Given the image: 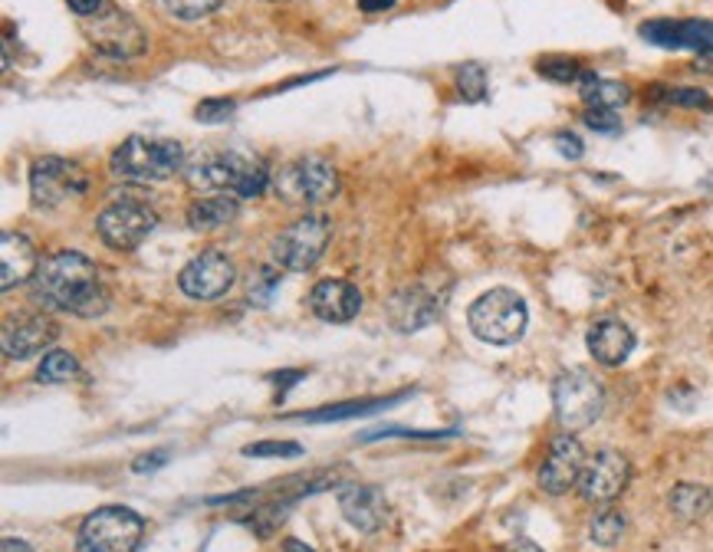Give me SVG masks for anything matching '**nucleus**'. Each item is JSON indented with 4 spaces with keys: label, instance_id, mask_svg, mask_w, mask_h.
<instances>
[{
    "label": "nucleus",
    "instance_id": "nucleus-22",
    "mask_svg": "<svg viewBox=\"0 0 713 552\" xmlns=\"http://www.w3.org/2000/svg\"><path fill=\"white\" fill-rule=\"evenodd\" d=\"M237 211H241L237 198H231V195H208V198H198L188 208V224H191V231H221V227H227L237 218Z\"/></svg>",
    "mask_w": 713,
    "mask_h": 552
},
{
    "label": "nucleus",
    "instance_id": "nucleus-5",
    "mask_svg": "<svg viewBox=\"0 0 713 552\" xmlns=\"http://www.w3.org/2000/svg\"><path fill=\"white\" fill-rule=\"evenodd\" d=\"M145 519L129 506H100L77 532V552H136Z\"/></svg>",
    "mask_w": 713,
    "mask_h": 552
},
{
    "label": "nucleus",
    "instance_id": "nucleus-30",
    "mask_svg": "<svg viewBox=\"0 0 713 552\" xmlns=\"http://www.w3.org/2000/svg\"><path fill=\"white\" fill-rule=\"evenodd\" d=\"M385 401H352V404H336L326 411H313V414H296V421H342V418H355L365 411H378Z\"/></svg>",
    "mask_w": 713,
    "mask_h": 552
},
{
    "label": "nucleus",
    "instance_id": "nucleus-21",
    "mask_svg": "<svg viewBox=\"0 0 713 552\" xmlns=\"http://www.w3.org/2000/svg\"><path fill=\"white\" fill-rule=\"evenodd\" d=\"M585 342H588V352L598 365L618 368L628 362V355L634 349V332L621 319H598V322H592Z\"/></svg>",
    "mask_w": 713,
    "mask_h": 552
},
{
    "label": "nucleus",
    "instance_id": "nucleus-32",
    "mask_svg": "<svg viewBox=\"0 0 713 552\" xmlns=\"http://www.w3.org/2000/svg\"><path fill=\"white\" fill-rule=\"evenodd\" d=\"M539 73L556 80V83H578V77L585 73L575 60H542L539 63Z\"/></svg>",
    "mask_w": 713,
    "mask_h": 552
},
{
    "label": "nucleus",
    "instance_id": "nucleus-20",
    "mask_svg": "<svg viewBox=\"0 0 713 552\" xmlns=\"http://www.w3.org/2000/svg\"><path fill=\"white\" fill-rule=\"evenodd\" d=\"M37 267H40V257L34 244L17 231H4V237H0V286H4V293L31 283Z\"/></svg>",
    "mask_w": 713,
    "mask_h": 552
},
{
    "label": "nucleus",
    "instance_id": "nucleus-31",
    "mask_svg": "<svg viewBox=\"0 0 713 552\" xmlns=\"http://www.w3.org/2000/svg\"><path fill=\"white\" fill-rule=\"evenodd\" d=\"M244 454L247 457H300L303 447L293 441H260V444H247Z\"/></svg>",
    "mask_w": 713,
    "mask_h": 552
},
{
    "label": "nucleus",
    "instance_id": "nucleus-33",
    "mask_svg": "<svg viewBox=\"0 0 713 552\" xmlns=\"http://www.w3.org/2000/svg\"><path fill=\"white\" fill-rule=\"evenodd\" d=\"M234 109H237L234 99H204V103L195 109V116H198V122L214 126V122H224L227 116H234Z\"/></svg>",
    "mask_w": 713,
    "mask_h": 552
},
{
    "label": "nucleus",
    "instance_id": "nucleus-1",
    "mask_svg": "<svg viewBox=\"0 0 713 552\" xmlns=\"http://www.w3.org/2000/svg\"><path fill=\"white\" fill-rule=\"evenodd\" d=\"M31 293L44 309L70 313L80 319H96L109 309V293L100 280V267L77 250H60L40 260L31 280Z\"/></svg>",
    "mask_w": 713,
    "mask_h": 552
},
{
    "label": "nucleus",
    "instance_id": "nucleus-35",
    "mask_svg": "<svg viewBox=\"0 0 713 552\" xmlns=\"http://www.w3.org/2000/svg\"><path fill=\"white\" fill-rule=\"evenodd\" d=\"M667 103H677V106H700V109L710 106V99H706L700 90H670Z\"/></svg>",
    "mask_w": 713,
    "mask_h": 552
},
{
    "label": "nucleus",
    "instance_id": "nucleus-29",
    "mask_svg": "<svg viewBox=\"0 0 713 552\" xmlns=\"http://www.w3.org/2000/svg\"><path fill=\"white\" fill-rule=\"evenodd\" d=\"M457 90H460V96L467 103H480L483 93H487V73H483V67H477V63L460 67L457 70Z\"/></svg>",
    "mask_w": 713,
    "mask_h": 552
},
{
    "label": "nucleus",
    "instance_id": "nucleus-37",
    "mask_svg": "<svg viewBox=\"0 0 713 552\" xmlns=\"http://www.w3.org/2000/svg\"><path fill=\"white\" fill-rule=\"evenodd\" d=\"M556 145H559V152H562L565 158H572V162L582 158V152H585V149H582V139L572 136V132H559V136H556Z\"/></svg>",
    "mask_w": 713,
    "mask_h": 552
},
{
    "label": "nucleus",
    "instance_id": "nucleus-27",
    "mask_svg": "<svg viewBox=\"0 0 713 552\" xmlns=\"http://www.w3.org/2000/svg\"><path fill=\"white\" fill-rule=\"evenodd\" d=\"M280 286V267H257L247 280V303L250 306H270L273 293Z\"/></svg>",
    "mask_w": 713,
    "mask_h": 552
},
{
    "label": "nucleus",
    "instance_id": "nucleus-4",
    "mask_svg": "<svg viewBox=\"0 0 713 552\" xmlns=\"http://www.w3.org/2000/svg\"><path fill=\"white\" fill-rule=\"evenodd\" d=\"M467 322H470V332L477 339H483L490 345H513V342L523 339L529 313H526V303H523L519 293L490 290L470 306Z\"/></svg>",
    "mask_w": 713,
    "mask_h": 552
},
{
    "label": "nucleus",
    "instance_id": "nucleus-23",
    "mask_svg": "<svg viewBox=\"0 0 713 552\" xmlns=\"http://www.w3.org/2000/svg\"><path fill=\"white\" fill-rule=\"evenodd\" d=\"M578 93L588 109H618L631 99V90L624 83L601 80L598 73H588V70L578 77Z\"/></svg>",
    "mask_w": 713,
    "mask_h": 552
},
{
    "label": "nucleus",
    "instance_id": "nucleus-25",
    "mask_svg": "<svg viewBox=\"0 0 713 552\" xmlns=\"http://www.w3.org/2000/svg\"><path fill=\"white\" fill-rule=\"evenodd\" d=\"M77 372H80L77 355H70V352H63V349H54V352L44 355V362H40V368H37V381H44V385H60V381H70Z\"/></svg>",
    "mask_w": 713,
    "mask_h": 552
},
{
    "label": "nucleus",
    "instance_id": "nucleus-13",
    "mask_svg": "<svg viewBox=\"0 0 713 552\" xmlns=\"http://www.w3.org/2000/svg\"><path fill=\"white\" fill-rule=\"evenodd\" d=\"M631 467L618 450H598L585 460V470L578 477V493L588 503H611L628 486Z\"/></svg>",
    "mask_w": 713,
    "mask_h": 552
},
{
    "label": "nucleus",
    "instance_id": "nucleus-34",
    "mask_svg": "<svg viewBox=\"0 0 713 552\" xmlns=\"http://www.w3.org/2000/svg\"><path fill=\"white\" fill-rule=\"evenodd\" d=\"M585 126L595 129V132H615L621 122H618L615 109H588L585 113Z\"/></svg>",
    "mask_w": 713,
    "mask_h": 552
},
{
    "label": "nucleus",
    "instance_id": "nucleus-24",
    "mask_svg": "<svg viewBox=\"0 0 713 552\" xmlns=\"http://www.w3.org/2000/svg\"><path fill=\"white\" fill-rule=\"evenodd\" d=\"M667 503H670V513H674L677 519H687V522L703 519V516L713 509V496H710V490L700 486V483H677V486L670 490Z\"/></svg>",
    "mask_w": 713,
    "mask_h": 552
},
{
    "label": "nucleus",
    "instance_id": "nucleus-16",
    "mask_svg": "<svg viewBox=\"0 0 713 552\" xmlns=\"http://www.w3.org/2000/svg\"><path fill=\"white\" fill-rule=\"evenodd\" d=\"M641 37L664 50L713 54V24L706 21H651L641 24Z\"/></svg>",
    "mask_w": 713,
    "mask_h": 552
},
{
    "label": "nucleus",
    "instance_id": "nucleus-10",
    "mask_svg": "<svg viewBox=\"0 0 713 552\" xmlns=\"http://www.w3.org/2000/svg\"><path fill=\"white\" fill-rule=\"evenodd\" d=\"M155 227H159V214L139 198H119L109 208H103V214L96 218V231L103 244L122 254L139 250L152 237Z\"/></svg>",
    "mask_w": 713,
    "mask_h": 552
},
{
    "label": "nucleus",
    "instance_id": "nucleus-11",
    "mask_svg": "<svg viewBox=\"0 0 713 552\" xmlns=\"http://www.w3.org/2000/svg\"><path fill=\"white\" fill-rule=\"evenodd\" d=\"M90 191V175L83 165L47 155L37 158L31 168V198L37 208H60L67 201H77Z\"/></svg>",
    "mask_w": 713,
    "mask_h": 552
},
{
    "label": "nucleus",
    "instance_id": "nucleus-28",
    "mask_svg": "<svg viewBox=\"0 0 713 552\" xmlns=\"http://www.w3.org/2000/svg\"><path fill=\"white\" fill-rule=\"evenodd\" d=\"M159 8L168 17L191 24V21H204L208 14H214L221 8V0H159Z\"/></svg>",
    "mask_w": 713,
    "mask_h": 552
},
{
    "label": "nucleus",
    "instance_id": "nucleus-12",
    "mask_svg": "<svg viewBox=\"0 0 713 552\" xmlns=\"http://www.w3.org/2000/svg\"><path fill=\"white\" fill-rule=\"evenodd\" d=\"M234 280H237V270H234L231 257L221 254V250L198 254L178 273V286L191 300H218V296H224L234 286Z\"/></svg>",
    "mask_w": 713,
    "mask_h": 552
},
{
    "label": "nucleus",
    "instance_id": "nucleus-18",
    "mask_svg": "<svg viewBox=\"0 0 713 552\" xmlns=\"http://www.w3.org/2000/svg\"><path fill=\"white\" fill-rule=\"evenodd\" d=\"M339 509L359 532H375L388 519L385 493L369 483H349L346 490H339Z\"/></svg>",
    "mask_w": 713,
    "mask_h": 552
},
{
    "label": "nucleus",
    "instance_id": "nucleus-41",
    "mask_svg": "<svg viewBox=\"0 0 713 552\" xmlns=\"http://www.w3.org/2000/svg\"><path fill=\"white\" fill-rule=\"evenodd\" d=\"M280 552H316V549H309V545L300 542V539H287V542L280 545Z\"/></svg>",
    "mask_w": 713,
    "mask_h": 552
},
{
    "label": "nucleus",
    "instance_id": "nucleus-2",
    "mask_svg": "<svg viewBox=\"0 0 713 552\" xmlns=\"http://www.w3.org/2000/svg\"><path fill=\"white\" fill-rule=\"evenodd\" d=\"M185 181L195 188V191H208V195H231L237 201H247V198H260L273 181H270V172L244 155V152H208V155H198L195 162L185 165Z\"/></svg>",
    "mask_w": 713,
    "mask_h": 552
},
{
    "label": "nucleus",
    "instance_id": "nucleus-42",
    "mask_svg": "<svg viewBox=\"0 0 713 552\" xmlns=\"http://www.w3.org/2000/svg\"><path fill=\"white\" fill-rule=\"evenodd\" d=\"M506 552H539V549H536V545H533L529 539H516V542H513V545H510Z\"/></svg>",
    "mask_w": 713,
    "mask_h": 552
},
{
    "label": "nucleus",
    "instance_id": "nucleus-17",
    "mask_svg": "<svg viewBox=\"0 0 713 552\" xmlns=\"http://www.w3.org/2000/svg\"><path fill=\"white\" fill-rule=\"evenodd\" d=\"M441 313V296L431 293L424 283L405 286L388 300V319L398 332H418L431 326Z\"/></svg>",
    "mask_w": 713,
    "mask_h": 552
},
{
    "label": "nucleus",
    "instance_id": "nucleus-6",
    "mask_svg": "<svg viewBox=\"0 0 713 552\" xmlns=\"http://www.w3.org/2000/svg\"><path fill=\"white\" fill-rule=\"evenodd\" d=\"M83 37L96 54L113 60H136L149 50V37L142 24L116 4H106L103 14L83 21Z\"/></svg>",
    "mask_w": 713,
    "mask_h": 552
},
{
    "label": "nucleus",
    "instance_id": "nucleus-7",
    "mask_svg": "<svg viewBox=\"0 0 713 552\" xmlns=\"http://www.w3.org/2000/svg\"><path fill=\"white\" fill-rule=\"evenodd\" d=\"M332 237V224L326 214H306L300 221H293L277 240H273V263L280 270H293V273H306L313 270Z\"/></svg>",
    "mask_w": 713,
    "mask_h": 552
},
{
    "label": "nucleus",
    "instance_id": "nucleus-19",
    "mask_svg": "<svg viewBox=\"0 0 713 552\" xmlns=\"http://www.w3.org/2000/svg\"><path fill=\"white\" fill-rule=\"evenodd\" d=\"M309 309L323 322H352L362 313V293L349 280H323L309 293Z\"/></svg>",
    "mask_w": 713,
    "mask_h": 552
},
{
    "label": "nucleus",
    "instance_id": "nucleus-9",
    "mask_svg": "<svg viewBox=\"0 0 713 552\" xmlns=\"http://www.w3.org/2000/svg\"><path fill=\"white\" fill-rule=\"evenodd\" d=\"M273 188L290 204H323L339 191V172L319 155H303L280 168Z\"/></svg>",
    "mask_w": 713,
    "mask_h": 552
},
{
    "label": "nucleus",
    "instance_id": "nucleus-36",
    "mask_svg": "<svg viewBox=\"0 0 713 552\" xmlns=\"http://www.w3.org/2000/svg\"><path fill=\"white\" fill-rule=\"evenodd\" d=\"M67 4H70V11H73L80 21H90V17H96V14H103L106 0H67Z\"/></svg>",
    "mask_w": 713,
    "mask_h": 552
},
{
    "label": "nucleus",
    "instance_id": "nucleus-39",
    "mask_svg": "<svg viewBox=\"0 0 713 552\" xmlns=\"http://www.w3.org/2000/svg\"><path fill=\"white\" fill-rule=\"evenodd\" d=\"M359 8L365 14H385L388 8H395V0H359Z\"/></svg>",
    "mask_w": 713,
    "mask_h": 552
},
{
    "label": "nucleus",
    "instance_id": "nucleus-40",
    "mask_svg": "<svg viewBox=\"0 0 713 552\" xmlns=\"http://www.w3.org/2000/svg\"><path fill=\"white\" fill-rule=\"evenodd\" d=\"M0 552H34L24 539L17 536H4V542H0Z\"/></svg>",
    "mask_w": 713,
    "mask_h": 552
},
{
    "label": "nucleus",
    "instance_id": "nucleus-26",
    "mask_svg": "<svg viewBox=\"0 0 713 552\" xmlns=\"http://www.w3.org/2000/svg\"><path fill=\"white\" fill-rule=\"evenodd\" d=\"M624 513L621 509H601L592 516V526H588V536L595 545H615L621 536H624Z\"/></svg>",
    "mask_w": 713,
    "mask_h": 552
},
{
    "label": "nucleus",
    "instance_id": "nucleus-38",
    "mask_svg": "<svg viewBox=\"0 0 713 552\" xmlns=\"http://www.w3.org/2000/svg\"><path fill=\"white\" fill-rule=\"evenodd\" d=\"M165 457H168V450L145 454V457H139V460H136V470H139V473H145V470H155V467H162V463H165Z\"/></svg>",
    "mask_w": 713,
    "mask_h": 552
},
{
    "label": "nucleus",
    "instance_id": "nucleus-15",
    "mask_svg": "<svg viewBox=\"0 0 713 552\" xmlns=\"http://www.w3.org/2000/svg\"><path fill=\"white\" fill-rule=\"evenodd\" d=\"M585 470V450L572 434H556L549 444V454L539 467V486L552 496L578 486V477Z\"/></svg>",
    "mask_w": 713,
    "mask_h": 552
},
{
    "label": "nucleus",
    "instance_id": "nucleus-3",
    "mask_svg": "<svg viewBox=\"0 0 713 552\" xmlns=\"http://www.w3.org/2000/svg\"><path fill=\"white\" fill-rule=\"evenodd\" d=\"M188 158L182 142L175 139H149V136H129L109 158V168L116 178L132 185H155L168 181L172 175L185 172Z\"/></svg>",
    "mask_w": 713,
    "mask_h": 552
},
{
    "label": "nucleus",
    "instance_id": "nucleus-8",
    "mask_svg": "<svg viewBox=\"0 0 713 552\" xmlns=\"http://www.w3.org/2000/svg\"><path fill=\"white\" fill-rule=\"evenodd\" d=\"M552 404L565 431H582L598 421L605 408V391L585 368H569L552 385Z\"/></svg>",
    "mask_w": 713,
    "mask_h": 552
},
{
    "label": "nucleus",
    "instance_id": "nucleus-14",
    "mask_svg": "<svg viewBox=\"0 0 713 552\" xmlns=\"http://www.w3.org/2000/svg\"><path fill=\"white\" fill-rule=\"evenodd\" d=\"M57 339V322L47 319L44 313H21L11 316L0 329V349H4L8 359L27 362L37 352H44L50 342Z\"/></svg>",
    "mask_w": 713,
    "mask_h": 552
}]
</instances>
